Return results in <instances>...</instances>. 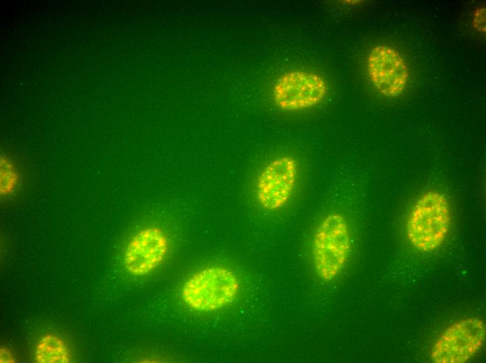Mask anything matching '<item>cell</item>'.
Here are the masks:
<instances>
[{
  "label": "cell",
  "instance_id": "3",
  "mask_svg": "<svg viewBox=\"0 0 486 363\" xmlns=\"http://www.w3.org/2000/svg\"><path fill=\"white\" fill-rule=\"evenodd\" d=\"M351 247L350 230L345 217L336 212L326 216L312 240L313 265L318 276L327 281L335 279L347 262Z\"/></svg>",
  "mask_w": 486,
  "mask_h": 363
},
{
  "label": "cell",
  "instance_id": "12",
  "mask_svg": "<svg viewBox=\"0 0 486 363\" xmlns=\"http://www.w3.org/2000/svg\"><path fill=\"white\" fill-rule=\"evenodd\" d=\"M0 362L2 363H12L15 359L10 350L6 348H1L0 350Z\"/></svg>",
  "mask_w": 486,
  "mask_h": 363
},
{
  "label": "cell",
  "instance_id": "11",
  "mask_svg": "<svg viewBox=\"0 0 486 363\" xmlns=\"http://www.w3.org/2000/svg\"><path fill=\"white\" fill-rule=\"evenodd\" d=\"M473 26L479 32H485V7L478 8L473 15Z\"/></svg>",
  "mask_w": 486,
  "mask_h": 363
},
{
  "label": "cell",
  "instance_id": "4",
  "mask_svg": "<svg viewBox=\"0 0 486 363\" xmlns=\"http://www.w3.org/2000/svg\"><path fill=\"white\" fill-rule=\"evenodd\" d=\"M486 329L483 320L467 318L448 327L432 346L431 359L436 363H464L482 348Z\"/></svg>",
  "mask_w": 486,
  "mask_h": 363
},
{
  "label": "cell",
  "instance_id": "8",
  "mask_svg": "<svg viewBox=\"0 0 486 363\" xmlns=\"http://www.w3.org/2000/svg\"><path fill=\"white\" fill-rule=\"evenodd\" d=\"M169 240L161 228L149 226L136 232L124 253V265L132 275L143 276L157 268L165 258Z\"/></svg>",
  "mask_w": 486,
  "mask_h": 363
},
{
  "label": "cell",
  "instance_id": "5",
  "mask_svg": "<svg viewBox=\"0 0 486 363\" xmlns=\"http://www.w3.org/2000/svg\"><path fill=\"white\" fill-rule=\"evenodd\" d=\"M327 91L325 80L310 71H293L281 75L272 89L275 104L287 111L302 110L320 103Z\"/></svg>",
  "mask_w": 486,
  "mask_h": 363
},
{
  "label": "cell",
  "instance_id": "9",
  "mask_svg": "<svg viewBox=\"0 0 486 363\" xmlns=\"http://www.w3.org/2000/svg\"><path fill=\"white\" fill-rule=\"evenodd\" d=\"M34 357L38 363H68L71 361V352L61 337L47 334L37 343Z\"/></svg>",
  "mask_w": 486,
  "mask_h": 363
},
{
  "label": "cell",
  "instance_id": "2",
  "mask_svg": "<svg viewBox=\"0 0 486 363\" xmlns=\"http://www.w3.org/2000/svg\"><path fill=\"white\" fill-rule=\"evenodd\" d=\"M240 290L237 277L223 267H208L196 272L184 282L181 297L190 309L212 311L226 307Z\"/></svg>",
  "mask_w": 486,
  "mask_h": 363
},
{
  "label": "cell",
  "instance_id": "10",
  "mask_svg": "<svg viewBox=\"0 0 486 363\" xmlns=\"http://www.w3.org/2000/svg\"><path fill=\"white\" fill-rule=\"evenodd\" d=\"M20 177L13 162L7 156L0 159V193L3 197L13 193L17 188Z\"/></svg>",
  "mask_w": 486,
  "mask_h": 363
},
{
  "label": "cell",
  "instance_id": "1",
  "mask_svg": "<svg viewBox=\"0 0 486 363\" xmlns=\"http://www.w3.org/2000/svg\"><path fill=\"white\" fill-rule=\"evenodd\" d=\"M451 221V209L446 196L437 191H427L419 197L408 215L407 237L417 250L432 251L445 240Z\"/></svg>",
  "mask_w": 486,
  "mask_h": 363
},
{
  "label": "cell",
  "instance_id": "6",
  "mask_svg": "<svg viewBox=\"0 0 486 363\" xmlns=\"http://www.w3.org/2000/svg\"><path fill=\"white\" fill-rule=\"evenodd\" d=\"M298 163L291 156H279L267 163L259 173L256 196L265 209L275 211L285 206L294 191Z\"/></svg>",
  "mask_w": 486,
  "mask_h": 363
},
{
  "label": "cell",
  "instance_id": "7",
  "mask_svg": "<svg viewBox=\"0 0 486 363\" xmlns=\"http://www.w3.org/2000/svg\"><path fill=\"white\" fill-rule=\"evenodd\" d=\"M367 69L375 89L388 97L400 95L407 86L409 72L400 52L387 45H377L368 53Z\"/></svg>",
  "mask_w": 486,
  "mask_h": 363
}]
</instances>
